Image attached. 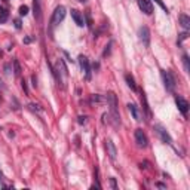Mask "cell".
Segmentation results:
<instances>
[{"mask_svg":"<svg viewBox=\"0 0 190 190\" xmlns=\"http://www.w3.org/2000/svg\"><path fill=\"white\" fill-rule=\"evenodd\" d=\"M79 1H82V3H85V1H88V0H79Z\"/></svg>","mask_w":190,"mask_h":190,"instance_id":"obj_32","label":"cell"},{"mask_svg":"<svg viewBox=\"0 0 190 190\" xmlns=\"http://www.w3.org/2000/svg\"><path fill=\"white\" fill-rule=\"evenodd\" d=\"M134 135H135V143H137V146L138 147H147V137H146V134L143 132V129H135V132H134Z\"/></svg>","mask_w":190,"mask_h":190,"instance_id":"obj_8","label":"cell"},{"mask_svg":"<svg viewBox=\"0 0 190 190\" xmlns=\"http://www.w3.org/2000/svg\"><path fill=\"white\" fill-rule=\"evenodd\" d=\"M106 101H107V106L110 107V114H112V120L113 123L117 126L120 125V116L117 112V97L114 95V92H107L106 94Z\"/></svg>","mask_w":190,"mask_h":190,"instance_id":"obj_1","label":"cell"},{"mask_svg":"<svg viewBox=\"0 0 190 190\" xmlns=\"http://www.w3.org/2000/svg\"><path fill=\"white\" fill-rule=\"evenodd\" d=\"M21 85H22V89H24V92H25V94L28 95V88H27V82H25L24 79H22V82H21Z\"/></svg>","mask_w":190,"mask_h":190,"instance_id":"obj_25","label":"cell"},{"mask_svg":"<svg viewBox=\"0 0 190 190\" xmlns=\"http://www.w3.org/2000/svg\"><path fill=\"white\" fill-rule=\"evenodd\" d=\"M138 36H140L141 43L144 45V48H149V46H150V30H149V27H146V25L140 27Z\"/></svg>","mask_w":190,"mask_h":190,"instance_id":"obj_7","label":"cell"},{"mask_svg":"<svg viewBox=\"0 0 190 190\" xmlns=\"http://www.w3.org/2000/svg\"><path fill=\"white\" fill-rule=\"evenodd\" d=\"M33 10H34V18L40 22L42 21V4H40V0H33Z\"/></svg>","mask_w":190,"mask_h":190,"instance_id":"obj_12","label":"cell"},{"mask_svg":"<svg viewBox=\"0 0 190 190\" xmlns=\"http://www.w3.org/2000/svg\"><path fill=\"white\" fill-rule=\"evenodd\" d=\"M0 181H1V172H0Z\"/></svg>","mask_w":190,"mask_h":190,"instance_id":"obj_33","label":"cell"},{"mask_svg":"<svg viewBox=\"0 0 190 190\" xmlns=\"http://www.w3.org/2000/svg\"><path fill=\"white\" fill-rule=\"evenodd\" d=\"M106 150H107V154L112 160H116V156H117V150H116V146L112 140H106Z\"/></svg>","mask_w":190,"mask_h":190,"instance_id":"obj_11","label":"cell"},{"mask_svg":"<svg viewBox=\"0 0 190 190\" xmlns=\"http://www.w3.org/2000/svg\"><path fill=\"white\" fill-rule=\"evenodd\" d=\"M79 64H80V69H82V72L85 73V77H86V80H91V77H92V72H91L89 60H88L85 55H80V57H79Z\"/></svg>","mask_w":190,"mask_h":190,"instance_id":"obj_6","label":"cell"},{"mask_svg":"<svg viewBox=\"0 0 190 190\" xmlns=\"http://www.w3.org/2000/svg\"><path fill=\"white\" fill-rule=\"evenodd\" d=\"M31 40H33L31 37H25V39H24V43H30Z\"/></svg>","mask_w":190,"mask_h":190,"instance_id":"obj_31","label":"cell"},{"mask_svg":"<svg viewBox=\"0 0 190 190\" xmlns=\"http://www.w3.org/2000/svg\"><path fill=\"white\" fill-rule=\"evenodd\" d=\"M66 13H67V10H66V7H64L63 4L57 6L55 10H54V13H52V18H51V24H52V27L58 25V24L66 18Z\"/></svg>","mask_w":190,"mask_h":190,"instance_id":"obj_4","label":"cell"},{"mask_svg":"<svg viewBox=\"0 0 190 190\" xmlns=\"http://www.w3.org/2000/svg\"><path fill=\"white\" fill-rule=\"evenodd\" d=\"M31 79H33V86L36 88V86H37V79H36V76H34V75L31 76Z\"/></svg>","mask_w":190,"mask_h":190,"instance_id":"obj_29","label":"cell"},{"mask_svg":"<svg viewBox=\"0 0 190 190\" xmlns=\"http://www.w3.org/2000/svg\"><path fill=\"white\" fill-rule=\"evenodd\" d=\"M103 101H104V98L101 95H98V94L91 95V103H103Z\"/></svg>","mask_w":190,"mask_h":190,"instance_id":"obj_20","label":"cell"},{"mask_svg":"<svg viewBox=\"0 0 190 190\" xmlns=\"http://www.w3.org/2000/svg\"><path fill=\"white\" fill-rule=\"evenodd\" d=\"M137 4L140 7V10L146 15H152L153 13V4L150 0H137Z\"/></svg>","mask_w":190,"mask_h":190,"instance_id":"obj_9","label":"cell"},{"mask_svg":"<svg viewBox=\"0 0 190 190\" xmlns=\"http://www.w3.org/2000/svg\"><path fill=\"white\" fill-rule=\"evenodd\" d=\"M77 119H79V120H77V122H79V123H80V125H83V123H85V122H86V116H79V117H77Z\"/></svg>","mask_w":190,"mask_h":190,"instance_id":"obj_27","label":"cell"},{"mask_svg":"<svg viewBox=\"0 0 190 190\" xmlns=\"http://www.w3.org/2000/svg\"><path fill=\"white\" fill-rule=\"evenodd\" d=\"M27 13H28V6H25V4L19 6V15L21 16H25Z\"/></svg>","mask_w":190,"mask_h":190,"instance_id":"obj_22","label":"cell"},{"mask_svg":"<svg viewBox=\"0 0 190 190\" xmlns=\"http://www.w3.org/2000/svg\"><path fill=\"white\" fill-rule=\"evenodd\" d=\"M183 64H184V70L189 73L190 72V64H189V57H187L186 54L183 55Z\"/></svg>","mask_w":190,"mask_h":190,"instance_id":"obj_21","label":"cell"},{"mask_svg":"<svg viewBox=\"0 0 190 190\" xmlns=\"http://www.w3.org/2000/svg\"><path fill=\"white\" fill-rule=\"evenodd\" d=\"M52 73H54V76L57 77L58 85L61 83V86H64V82H66V79H67V76H69V70H67L66 63H64V60H63V58H60V60H58V63H57L55 69H52Z\"/></svg>","mask_w":190,"mask_h":190,"instance_id":"obj_2","label":"cell"},{"mask_svg":"<svg viewBox=\"0 0 190 190\" xmlns=\"http://www.w3.org/2000/svg\"><path fill=\"white\" fill-rule=\"evenodd\" d=\"M180 24H181V27H183L186 31L190 30V18L186 15V13H181V15H180Z\"/></svg>","mask_w":190,"mask_h":190,"instance_id":"obj_15","label":"cell"},{"mask_svg":"<svg viewBox=\"0 0 190 190\" xmlns=\"http://www.w3.org/2000/svg\"><path fill=\"white\" fill-rule=\"evenodd\" d=\"M141 103H143V106H144V110H146L147 116H152V112H150V109H149L147 98H146V94H144V92H141Z\"/></svg>","mask_w":190,"mask_h":190,"instance_id":"obj_17","label":"cell"},{"mask_svg":"<svg viewBox=\"0 0 190 190\" xmlns=\"http://www.w3.org/2000/svg\"><path fill=\"white\" fill-rule=\"evenodd\" d=\"M153 129L156 131V134H157V137L162 140V143H165V144H171L172 143V138H171V135L168 134V131L162 126V125H154L153 126Z\"/></svg>","mask_w":190,"mask_h":190,"instance_id":"obj_5","label":"cell"},{"mask_svg":"<svg viewBox=\"0 0 190 190\" xmlns=\"http://www.w3.org/2000/svg\"><path fill=\"white\" fill-rule=\"evenodd\" d=\"M110 183H112V187H113V189H117V186H116V181H114V178H110Z\"/></svg>","mask_w":190,"mask_h":190,"instance_id":"obj_30","label":"cell"},{"mask_svg":"<svg viewBox=\"0 0 190 190\" xmlns=\"http://www.w3.org/2000/svg\"><path fill=\"white\" fill-rule=\"evenodd\" d=\"M28 109L31 110V112H36V113H42L43 112V109L37 106V104H34V103H31V104H28Z\"/></svg>","mask_w":190,"mask_h":190,"instance_id":"obj_19","label":"cell"},{"mask_svg":"<svg viewBox=\"0 0 190 190\" xmlns=\"http://www.w3.org/2000/svg\"><path fill=\"white\" fill-rule=\"evenodd\" d=\"M175 104H177V107H178V110L181 112V114H187L189 112V103H187V100H184L183 97H180V95H177L175 97Z\"/></svg>","mask_w":190,"mask_h":190,"instance_id":"obj_10","label":"cell"},{"mask_svg":"<svg viewBox=\"0 0 190 190\" xmlns=\"http://www.w3.org/2000/svg\"><path fill=\"white\" fill-rule=\"evenodd\" d=\"M160 76H162V80H163V86L168 92H172L175 89V77L172 76L171 72L168 70H160Z\"/></svg>","mask_w":190,"mask_h":190,"instance_id":"obj_3","label":"cell"},{"mask_svg":"<svg viewBox=\"0 0 190 190\" xmlns=\"http://www.w3.org/2000/svg\"><path fill=\"white\" fill-rule=\"evenodd\" d=\"M72 18L75 19V22H76L79 27H83V25H85L83 16L80 15V12H79V10H76V9H72Z\"/></svg>","mask_w":190,"mask_h":190,"instance_id":"obj_13","label":"cell"},{"mask_svg":"<svg viewBox=\"0 0 190 190\" xmlns=\"http://www.w3.org/2000/svg\"><path fill=\"white\" fill-rule=\"evenodd\" d=\"M13 22H15V28L16 30H21V19H15Z\"/></svg>","mask_w":190,"mask_h":190,"instance_id":"obj_26","label":"cell"},{"mask_svg":"<svg viewBox=\"0 0 190 190\" xmlns=\"http://www.w3.org/2000/svg\"><path fill=\"white\" fill-rule=\"evenodd\" d=\"M128 110L131 112L132 117H134L137 122H140V120H141V113H140V110H138V107H137L135 104H128Z\"/></svg>","mask_w":190,"mask_h":190,"instance_id":"obj_14","label":"cell"},{"mask_svg":"<svg viewBox=\"0 0 190 190\" xmlns=\"http://www.w3.org/2000/svg\"><path fill=\"white\" fill-rule=\"evenodd\" d=\"M154 1H156V3H157V4H159V6H160V7H162V9L166 12V13H168V7H166V4H165L162 0H154Z\"/></svg>","mask_w":190,"mask_h":190,"instance_id":"obj_24","label":"cell"},{"mask_svg":"<svg viewBox=\"0 0 190 190\" xmlns=\"http://www.w3.org/2000/svg\"><path fill=\"white\" fill-rule=\"evenodd\" d=\"M112 45H113V43H112V42H109V45L106 46V49H104V52H103V57H107V55L110 54V48H112Z\"/></svg>","mask_w":190,"mask_h":190,"instance_id":"obj_23","label":"cell"},{"mask_svg":"<svg viewBox=\"0 0 190 190\" xmlns=\"http://www.w3.org/2000/svg\"><path fill=\"white\" fill-rule=\"evenodd\" d=\"M21 66H19V61L18 60H13V73L15 76H21Z\"/></svg>","mask_w":190,"mask_h":190,"instance_id":"obj_18","label":"cell"},{"mask_svg":"<svg viewBox=\"0 0 190 190\" xmlns=\"http://www.w3.org/2000/svg\"><path fill=\"white\" fill-rule=\"evenodd\" d=\"M186 39H187V33L184 31V33H181V34H180V40H178V43H181V42H183V40H186Z\"/></svg>","mask_w":190,"mask_h":190,"instance_id":"obj_28","label":"cell"},{"mask_svg":"<svg viewBox=\"0 0 190 190\" xmlns=\"http://www.w3.org/2000/svg\"><path fill=\"white\" fill-rule=\"evenodd\" d=\"M125 80H126V85L132 89V91H137V85H135V80L131 75H125Z\"/></svg>","mask_w":190,"mask_h":190,"instance_id":"obj_16","label":"cell"}]
</instances>
